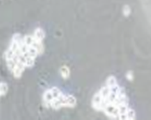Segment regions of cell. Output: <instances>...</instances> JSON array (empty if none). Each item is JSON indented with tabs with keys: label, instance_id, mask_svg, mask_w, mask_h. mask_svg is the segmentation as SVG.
Segmentation results:
<instances>
[{
	"label": "cell",
	"instance_id": "6da1fadb",
	"mask_svg": "<svg viewBox=\"0 0 151 120\" xmlns=\"http://www.w3.org/2000/svg\"><path fill=\"white\" fill-rule=\"evenodd\" d=\"M92 107L102 111L111 119H136L137 115L129 106V98L120 86L114 75H110L103 86L92 98Z\"/></svg>",
	"mask_w": 151,
	"mask_h": 120
},
{
	"label": "cell",
	"instance_id": "7a4b0ae2",
	"mask_svg": "<svg viewBox=\"0 0 151 120\" xmlns=\"http://www.w3.org/2000/svg\"><path fill=\"white\" fill-rule=\"evenodd\" d=\"M44 49L43 42L37 40L33 35L22 36L15 33L4 54L6 67L14 78L20 79L26 68L35 65L37 55H42Z\"/></svg>",
	"mask_w": 151,
	"mask_h": 120
},
{
	"label": "cell",
	"instance_id": "3957f363",
	"mask_svg": "<svg viewBox=\"0 0 151 120\" xmlns=\"http://www.w3.org/2000/svg\"><path fill=\"white\" fill-rule=\"evenodd\" d=\"M42 103L45 107L54 110L74 108L77 105V99L72 94H64L58 87L54 86L44 92Z\"/></svg>",
	"mask_w": 151,
	"mask_h": 120
},
{
	"label": "cell",
	"instance_id": "277c9868",
	"mask_svg": "<svg viewBox=\"0 0 151 120\" xmlns=\"http://www.w3.org/2000/svg\"><path fill=\"white\" fill-rule=\"evenodd\" d=\"M60 76L63 80H68L69 79L70 74H71V71H70V68L67 65H63L60 67Z\"/></svg>",
	"mask_w": 151,
	"mask_h": 120
},
{
	"label": "cell",
	"instance_id": "5b68a950",
	"mask_svg": "<svg viewBox=\"0 0 151 120\" xmlns=\"http://www.w3.org/2000/svg\"><path fill=\"white\" fill-rule=\"evenodd\" d=\"M33 35L35 36L36 39L40 40V41H42L45 39V36H46V34L44 32V30L42 29V28H36L33 33Z\"/></svg>",
	"mask_w": 151,
	"mask_h": 120
},
{
	"label": "cell",
	"instance_id": "8992f818",
	"mask_svg": "<svg viewBox=\"0 0 151 120\" xmlns=\"http://www.w3.org/2000/svg\"><path fill=\"white\" fill-rule=\"evenodd\" d=\"M9 92V86H8V84L4 81H1L0 82V96L4 97L7 95Z\"/></svg>",
	"mask_w": 151,
	"mask_h": 120
},
{
	"label": "cell",
	"instance_id": "52a82bcc",
	"mask_svg": "<svg viewBox=\"0 0 151 120\" xmlns=\"http://www.w3.org/2000/svg\"><path fill=\"white\" fill-rule=\"evenodd\" d=\"M130 14H131V8H130V6L128 5V4L124 5V7H123V15L125 17H128L129 16H130Z\"/></svg>",
	"mask_w": 151,
	"mask_h": 120
},
{
	"label": "cell",
	"instance_id": "ba28073f",
	"mask_svg": "<svg viewBox=\"0 0 151 120\" xmlns=\"http://www.w3.org/2000/svg\"><path fill=\"white\" fill-rule=\"evenodd\" d=\"M125 77H126L127 80H129V81H133V80H134V73H133V71H128L125 74Z\"/></svg>",
	"mask_w": 151,
	"mask_h": 120
}]
</instances>
